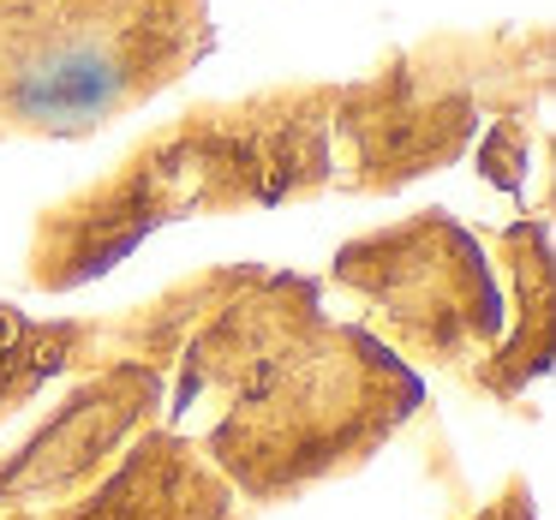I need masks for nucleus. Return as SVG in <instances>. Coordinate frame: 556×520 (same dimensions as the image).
I'll use <instances>...</instances> for the list:
<instances>
[{
    "instance_id": "f257e3e1",
    "label": "nucleus",
    "mask_w": 556,
    "mask_h": 520,
    "mask_svg": "<svg viewBox=\"0 0 556 520\" xmlns=\"http://www.w3.org/2000/svg\"><path fill=\"white\" fill-rule=\"evenodd\" d=\"M168 49V25L138 30V0H54V18L0 25V114L13 126L78 132L114 114L138 85L150 90V54Z\"/></svg>"
}]
</instances>
